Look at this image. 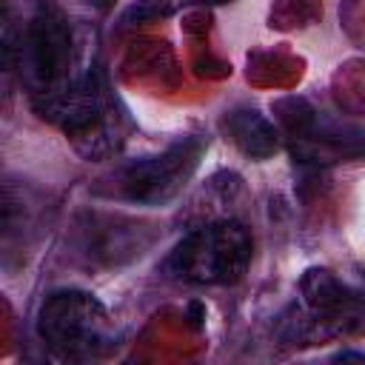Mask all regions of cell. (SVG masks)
<instances>
[{"label": "cell", "instance_id": "cell-6", "mask_svg": "<svg viewBox=\"0 0 365 365\" xmlns=\"http://www.w3.org/2000/svg\"><path fill=\"white\" fill-rule=\"evenodd\" d=\"M302 308L294 311L291 339H328L365 331V291L336 279L325 268L305 271L299 282Z\"/></svg>", "mask_w": 365, "mask_h": 365}, {"label": "cell", "instance_id": "cell-1", "mask_svg": "<svg viewBox=\"0 0 365 365\" xmlns=\"http://www.w3.org/2000/svg\"><path fill=\"white\" fill-rule=\"evenodd\" d=\"M6 57L17 68L37 114L57 103L86 71L74 23L54 0H34L17 37L9 40Z\"/></svg>", "mask_w": 365, "mask_h": 365}, {"label": "cell", "instance_id": "cell-8", "mask_svg": "<svg viewBox=\"0 0 365 365\" xmlns=\"http://www.w3.org/2000/svg\"><path fill=\"white\" fill-rule=\"evenodd\" d=\"M214 3H228V0H137L125 9L123 23L125 26L151 23V20H163L168 14H177L180 9H188V6H214Z\"/></svg>", "mask_w": 365, "mask_h": 365}, {"label": "cell", "instance_id": "cell-9", "mask_svg": "<svg viewBox=\"0 0 365 365\" xmlns=\"http://www.w3.org/2000/svg\"><path fill=\"white\" fill-rule=\"evenodd\" d=\"M334 359H359V362H365V354H359V351H339V354H334Z\"/></svg>", "mask_w": 365, "mask_h": 365}, {"label": "cell", "instance_id": "cell-2", "mask_svg": "<svg viewBox=\"0 0 365 365\" xmlns=\"http://www.w3.org/2000/svg\"><path fill=\"white\" fill-rule=\"evenodd\" d=\"M40 117L57 125L86 160H106L125 143L128 117L100 66H86L77 83Z\"/></svg>", "mask_w": 365, "mask_h": 365}, {"label": "cell", "instance_id": "cell-5", "mask_svg": "<svg viewBox=\"0 0 365 365\" xmlns=\"http://www.w3.org/2000/svg\"><path fill=\"white\" fill-rule=\"evenodd\" d=\"M208 151V137L202 134H185L174 140L168 148L125 163L114 177V194L137 202V205H165L197 174L202 154Z\"/></svg>", "mask_w": 365, "mask_h": 365}, {"label": "cell", "instance_id": "cell-7", "mask_svg": "<svg viewBox=\"0 0 365 365\" xmlns=\"http://www.w3.org/2000/svg\"><path fill=\"white\" fill-rule=\"evenodd\" d=\"M222 131L228 140L254 160H265L279 148V131L257 108H231L222 114Z\"/></svg>", "mask_w": 365, "mask_h": 365}, {"label": "cell", "instance_id": "cell-3", "mask_svg": "<svg viewBox=\"0 0 365 365\" xmlns=\"http://www.w3.org/2000/svg\"><path fill=\"white\" fill-rule=\"evenodd\" d=\"M254 259L251 231L240 220H214L188 231L165 259L168 277L188 285H234Z\"/></svg>", "mask_w": 365, "mask_h": 365}, {"label": "cell", "instance_id": "cell-4", "mask_svg": "<svg viewBox=\"0 0 365 365\" xmlns=\"http://www.w3.org/2000/svg\"><path fill=\"white\" fill-rule=\"evenodd\" d=\"M37 334L54 356L68 362L103 356L114 345V325L106 305L80 288H63L43 299Z\"/></svg>", "mask_w": 365, "mask_h": 365}]
</instances>
